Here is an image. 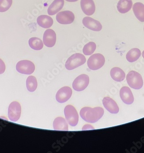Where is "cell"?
Masks as SVG:
<instances>
[{
	"mask_svg": "<svg viewBox=\"0 0 144 153\" xmlns=\"http://www.w3.org/2000/svg\"><path fill=\"white\" fill-rule=\"evenodd\" d=\"M80 116L83 120L91 123H94L103 117L104 110L101 107L92 108L85 107L81 109Z\"/></svg>",
	"mask_w": 144,
	"mask_h": 153,
	"instance_id": "obj_1",
	"label": "cell"
},
{
	"mask_svg": "<svg viewBox=\"0 0 144 153\" xmlns=\"http://www.w3.org/2000/svg\"><path fill=\"white\" fill-rule=\"evenodd\" d=\"M86 62V59L81 53L74 54L68 58L65 63V68L68 70H74L80 66L82 65Z\"/></svg>",
	"mask_w": 144,
	"mask_h": 153,
	"instance_id": "obj_2",
	"label": "cell"
},
{
	"mask_svg": "<svg viewBox=\"0 0 144 153\" xmlns=\"http://www.w3.org/2000/svg\"><path fill=\"white\" fill-rule=\"evenodd\" d=\"M126 80L129 87L134 89H140L143 87V79L141 75L137 72H129L127 75Z\"/></svg>",
	"mask_w": 144,
	"mask_h": 153,
	"instance_id": "obj_3",
	"label": "cell"
},
{
	"mask_svg": "<svg viewBox=\"0 0 144 153\" xmlns=\"http://www.w3.org/2000/svg\"><path fill=\"white\" fill-rule=\"evenodd\" d=\"M64 114L68 123L71 126H76L78 124L79 115L76 109L71 105H68L64 109Z\"/></svg>",
	"mask_w": 144,
	"mask_h": 153,
	"instance_id": "obj_4",
	"label": "cell"
},
{
	"mask_svg": "<svg viewBox=\"0 0 144 153\" xmlns=\"http://www.w3.org/2000/svg\"><path fill=\"white\" fill-rule=\"evenodd\" d=\"M105 62L104 57L100 53L93 55L87 61V66L89 69L96 71L102 68Z\"/></svg>",
	"mask_w": 144,
	"mask_h": 153,
	"instance_id": "obj_5",
	"label": "cell"
},
{
	"mask_svg": "<svg viewBox=\"0 0 144 153\" xmlns=\"http://www.w3.org/2000/svg\"><path fill=\"white\" fill-rule=\"evenodd\" d=\"M35 65L33 62L28 60L20 61L16 65V70L18 72L25 75H30L35 71Z\"/></svg>",
	"mask_w": 144,
	"mask_h": 153,
	"instance_id": "obj_6",
	"label": "cell"
},
{
	"mask_svg": "<svg viewBox=\"0 0 144 153\" xmlns=\"http://www.w3.org/2000/svg\"><path fill=\"white\" fill-rule=\"evenodd\" d=\"M21 114V106L19 102H12L9 105L8 110V116L9 120L12 122L18 121Z\"/></svg>",
	"mask_w": 144,
	"mask_h": 153,
	"instance_id": "obj_7",
	"label": "cell"
},
{
	"mask_svg": "<svg viewBox=\"0 0 144 153\" xmlns=\"http://www.w3.org/2000/svg\"><path fill=\"white\" fill-rule=\"evenodd\" d=\"M89 83V76L85 74H82L75 79L72 87L76 91H82L87 87Z\"/></svg>",
	"mask_w": 144,
	"mask_h": 153,
	"instance_id": "obj_8",
	"label": "cell"
},
{
	"mask_svg": "<svg viewBox=\"0 0 144 153\" xmlns=\"http://www.w3.org/2000/svg\"><path fill=\"white\" fill-rule=\"evenodd\" d=\"M57 21L62 25H69L73 23L75 15L70 11H64L59 12L56 16Z\"/></svg>",
	"mask_w": 144,
	"mask_h": 153,
	"instance_id": "obj_9",
	"label": "cell"
},
{
	"mask_svg": "<svg viewBox=\"0 0 144 153\" xmlns=\"http://www.w3.org/2000/svg\"><path fill=\"white\" fill-rule=\"evenodd\" d=\"M72 94V90L70 87H63L61 88L56 94V100L60 103L66 102L70 99Z\"/></svg>",
	"mask_w": 144,
	"mask_h": 153,
	"instance_id": "obj_10",
	"label": "cell"
},
{
	"mask_svg": "<svg viewBox=\"0 0 144 153\" xmlns=\"http://www.w3.org/2000/svg\"><path fill=\"white\" fill-rule=\"evenodd\" d=\"M82 24L86 28L94 31H101L103 27L100 22L89 17L83 18Z\"/></svg>",
	"mask_w": 144,
	"mask_h": 153,
	"instance_id": "obj_11",
	"label": "cell"
},
{
	"mask_svg": "<svg viewBox=\"0 0 144 153\" xmlns=\"http://www.w3.org/2000/svg\"><path fill=\"white\" fill-rule=\"evenodd\" d=\"M56 41V35L52 29L46 30L43 35V42L45 46L48 48L53 47Z\"/></svg>",
	"mask_w": 144,
	"mask_h": 153,
	"instance_id": "obj_12",
	"label": "cell"
},
{
	"mask_svg": "<svg viewBox=\"0 0 144 153\" xmlns=\"http://www.w3.org/2000/svg\"><path fill=\"white\" fill-rule=\"evenodd\" d=\"M81 7L83 13L88 16L93 14L96 10L95 3L93 0H81Z\"/></svg>",
	"mask_w": 144,
	"mask_h": 153,
	"instance_id": "obj_13",
	"label": "cell"
},
{
	"mask_svg": "<svg viewBox=\"0 0 144 153\" xmlns=\"http://www.w3.org/2000/svg\"><path fill=\"white\" fill-rule=\"evenodd\" d=\"M120 96L124 103L131 105L134 101V97L131 90L127 87L122 88L120 91Z\"/></svg>",
	"mask_w": 144,
	"mask_h": 153,
	"instance_id": "obj_14",
	"label": "cell"
},
{
	"mask_svg": "<svg viewBox=\"0 0 144 153\" xmlns=\"http://www.w3.org/2000/svg\"><path fill=\"white\" fill-rule=\"evenodd\" d=\"M103 103L105 108L111 114H117L119 112V108L115 100L109 97H104Z\"/></svg>",
	"mask_w": 144,
	"mask_h": 153,
	"instance_id": "obj_15",
	"label": "cell"
},
{
	"mask_svg": "<svg viewBox=\"0 0 144 153\" xmlns=\"http://www.w3.org/2000/svg\"><path fill=\"white\" fill-rule=\"evenodd\" d=\"M64 5V0H54L48 8L49 15H54L62 9Z\"/></svg>",
	"mask_w": 144,
	"mask_h": 153,
	"instance_id": "obj_16",
	"label": "cell"
},
{
	"mask_svg": "<svg viewBox=\"0 0 144 153\" xmlns=\"http://www.w3.org/2000/svg\"><path fill=\"white\" fill-rule=\"evenodd\" d=\"M37 22L39 26L45 29L50 28L53 24V20L50 16L42 15L37 17Z\"/></svg>",
	"mask_w": 144,
	"mask_h": 153,
	"instance_id": "obj_17",
	"label": "cell"
},
{
	"mask_svg": "<svg viewBox=\"0 0 144 153\" xmlns=\"http://www.w3.org/2000/svg\"><path fill=\"white\" fill-rule=\"evenodd\" d=\"M132 6V0H120L117 7L120 13H126L131 10Z\"/></svg>",
	"mask_w": 144,
	"mask_h": 153,
	"instance_id": "obj_18",
	"label": "cell"
},
{
	"mask_svg": "<svg viewBox=\"0 0 144 153\" xmlns=\"http://www.w3.org/2000/svg\"><path fill=\"white\" fill-rule=\"evenodd\" d=\"M133 11L137 19L141 22H144V4L136 2L133 6Z\"/></svg>",
	"mask_w": 144,
	"mask_h": 153,
	"instance_id": "obj_19",
	"label": "cell"
},
{
	"mask_svg": "<svg viewBox=\"0 0 144 153\" xmlns=\"http://www.w3.org/2000/svg\"><path fill=\"white\" fill-rule=\"evenodd\" d=\"M53 127L55 130H68V125L67 121L61 117H58L54 120L53 122Z\"/></svg>",
	"mask_w": 144,
	"mask_h": 153,
	"instance_id": "obj_20",
	"label": "cell"
},
{
	"mask_svg": "<svg viewBox=\"0 0 144 153\" xmlns=\"http://www.w3.org/2000/svg\"><path fill=\"white\" fill-rule=\"evenodd\" d=\"M110 75L112 79L118 82H122L126 77L125 73L118 67L112 68L111 70Z\"/></svg>",
	"mask_w": 144,
	"mask_h": 153,
	"instance_id": "obj_21",
	"label": "cell"
},
{
	"mask_svg": "<svg viewBox=\"0 0 144 153\" xmlns=\"http://www.w3.org/2000/svg\"><path fill=\"white\" fill-rule=\"evenodd\" d=\"M140 55H141V52L140 50L137 48H134L128 52L126 58L128 61L130 63H132L138 59Z\"/></svg>",
	"mask_w": 144,
	"mask_h": 153,
	"instance_id": "obj_22",
	"label": "cell"
},
{
	"mask_svg": "<svg viewBox=\"0 0 144 153\" xmlns=\"http://www.w3.org/2000/svg\"><path fill=\"white\" fill-rule=\"evenodd\" d=\"M29 44L31 48L35 50H40L43 48L42 40L37 37H32L29 41Z\"/></svg>",
	"mask_w": 144,
	"mask_h": 153,
	"instance_id": "obj_23",
	"label": "cell"
},
{
	"mask_svg": "<svg viewBox=\"0 0 144 153\" xmlns=\"http://www.w3.org/2000/svg\"><path fill=\"white\" fill-rule=\"evenodd\" d=\"M27 89L30 92H34L37 88V83L36 78L34 76H29L26 81Z\"/></svg>",
	"mask_w": 144,
	"mask_h": 153,
	"instance_id": "obj_24",
	"label": "cell"
},
{
	"mask_svg": "<svg viewBox=\"0 0 144 153\" xmlns=\"http://www.w3.org/2000/svg\"><path fill=\"white\" fill-rule=\"evenodd\" d=\"M96 44L94 42H89L84 46L83 53L85 55H91L96 50Z\"/></svg>",
	"mask_w": 144,
	"mask_h": 153,
	"instance_id": "obj_25",
	"label": "cell"
},
{
	"mask_svg": "<svg viewBox=\"0 0 144 153\" xmlns=\"http://www.w3.org/2000/svg\"><path fill=\"white\" fill-rule=\"evenodd\" d=\"M12 0H0V12L7 11L12 6Z\"/></svg>",
	"mask_w": 144,
	"mask_h": 153,
	"instance_id": "obj_26",
	"label": "cell"
},
{
	"mask_svg": "<svg viewBox=\"0 0 144 153\" xmlns=\"http://www.w3.org/2000/svg\"><path fill=\"white\" fill-rule=\"evenodd\" d=\"M6 70V65L3 61L0 59V74H3Z\"/></svg>",
	"mask_w": 144,
	"mask_h": 153,
	"instance_id": "obj_27",
	"label": "cell"
},
{
	"mask_svg": "<svg viewBox=\"0 0 144 153\" xmlns=\"http://www.w3.org/2000/svg\"><path fill=\"white\" fill-rule=\"evenodd\" d=\"M94 128L92 126L89 124L85 125L83 127H82V130H93L94 129Z\"/></svg>",
	"mask_w": 144,
	"mask_h": 153,
	"instance_id": "obj_28",
	"label": "cell"
},
{
	"mask_svg": "<svg viewBox=\"0 0 144 153\" xmlns=\"http://www.w3.org/2000/svg\"><path fill=\"white\" fill-rule=\"evenodd\" d=\"M69 2H76V1H78V0H65Z\"/></svg>",
	"mask_w": 144,
	"mask_h": 153,
	"instance_id": "obj_29",
	"label": "cell"
},
{
	"mask_svg": "<svg viewBox=\"0 0 144 153\" xmlns=\"http://www.w3.org/2000/svg\"><path fill=\"white\" fill-rule=\"evenodd\" d=\"M142 56H143V58L144 59V51H143V52H142Z\"/></svg>",
	"mask_w": 144,
	"mask_h": 153,
	"instance_id": "obj_30",
	"label": "cell"
},
{
	"mask_svg": "<svg viewBox=\"0 0 144 153\" xmlns=\"http://www.w3.org/2000/svg\"></svg>",
	"mask_w": 144,
	"mask_h": 153,
	"instance_id": "obj_31",
	"label": "cell"
}]
</instances>
